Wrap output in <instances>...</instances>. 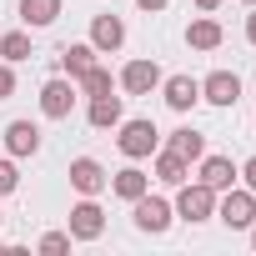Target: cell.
<instances>
[{"mask_svg":"<svg viewBox=\"0 0 256 256\" xmlns=\"http://www.w3.org/2000/svg\"><path fill=\"white\" fill-rule=\"evenodd\" d=\"M156 141H161V136H156V126H151V120H126V126H120V151L131 156V161L151 156Z\"/></svg>","mask_w":256,"mask_h":256,"instance_id":"cell-1","label":"cell"},{"mask_svg":"<svg viewBox=\"0 0 256 256\" xmlns=\"http://www.w3.org/2000/svg\"><path fill=\"white\" fill-rule=\"evenodd\" d=\"M176 211L186 216V221H206L211 211H216V191L201 181V186H181V196H176Z\"/></svg>","mask_w":256,"mask_h":256,"instance_id":"cell-2","label":"cell"},{"mask_svg":"<svg viewBox=\"0 0 256 256\" xmlns=\"http://www.w3.org/2000/svg\"><path fill=\"white\" fill-rule=\"evenodd\" d=\"M100 231H106V216H100V206H96V201H80V206L70 211V236H76V241H96Z\"/></svg>","mask_w":256,"mask_h":256,"instance_id":"cell-3","label":"cell"},{"mask_svg":"<svg viewBox=\"0 0 256 256\" xmlns=\"http://www.w3.org/2000/svg\"><path fill=\"white\" fill-rule=\"evenodd\" d=\"M120 86L131 90V96H146V90H156L161 86V70H156V60H131L120 70Z\"/></svg>","mask_w":256,"mask_h":256,"instance_id":"cell-4","label":"cell"},{"mask_svg":"<svg viewBox=\"0 0 256 256\" xmlns=\"http://www.w3.org/2000/svg\"><path fill=\"white\" fill-rule=\"evenodd\" d=\"M70 106H76V90H70L66 80H46V90H40V110H46L50 120H66Z\"/></svg>","mask_w":256,"mask_h":256,"instance_id":"cell-5","label":"cell"},{"mask_svg":"<svg viewBox=\"0 0 256 256\" xmlns=\"http://www.w3.org/2000/svg\"><path fill=\"white\" fill-rule=\"evenodd\" d=\"M221 221H226V226H251V221H256V201H251V191H231V186H226Z\"/></svg>","mask_w":256,"mask_h":256,"instance_id":"cell-6","label":"cell"},{"mask_svg":"<svg viewBox=\"0 0 256 256\" xmlns=\"http://www.w3.org/2000/svg\"><path fill=\"white\" fill-rule=\"evenodd\" d=\"M201 96H206L211 106H236V96H241V80H236L231 70H216V76H206Z\"/></svg>","mask_w":256,"mask_h":256,"instance_id":"cell-7","label":"cell"},{"mask_svg":"<svg viewBox=\"0 0 256 256\" xmlns=\"http://www.w3.org/2000/svg\"><path fill=\"white\" fill-rule=\"evenodd\" d=\"M136 226L141 231H166L171 226V206L156 196H136Z\"/></svg>","mask_w":256,"mask_h":256,"instance_id":"cell-8","label":"cell"},{"mask_svg":"<svg viewBox=\"0 0 256 256\" xmlns=\"http://www.w3.org/2000/svg\"><path fill=\"white\" fill-rule=\"evenodd\" d=\"M70 186H76V191H86V196H96V191L106 186V171H100V161H90V156L70 161Z\"/></svg>","mask_w":256,"mask_h":256,"instance_id":"cell-9","label":"cell"},{"mask_svg":"<svg viewBox=\"0 0 256 256\" xmlns=\"http://www.w3.org/2000/svg\"><path fill=\"white\" fill-rule=\"evenodd\" d=\"M196 100H201V86H196L191 76H171V80H166V106H171V110H191Z\"/></svg>","mask_w":256,"mask_h":256,"instance_id":"cell-10","label":"cell"},{"mask_svg":"<svg viewBox=\"0 0 256 256\" xmlns=\"http://www.w3.org/2000/svg\"><path fill=\"white\" fill-rule=\"evenodd\" d=\"M6 146H10V156H36L40 151V131L30 120H16L10 131H6Z\"/></svg>","mask_w":256,"mask_h":256,"instance_id":"cell-11","label":"cell"},{"mask_svg":"<svg viewBox=\"0 0 256 256\" xmlns=\"http://www.w3.org/2000/svg\"><path fill=\"white\" fill-rule=\"evenodd\" d=\"M126 40V26L116 20V16H96V26H90V46L96 50H116Z\"/></svg>","mask_w":256,"mask_h":256,"instance_id":"cell-12","label":"cell"},{"mask_svg":"<svg viewBox=\"0 0 256 256\" xmlns=\"http://www.w3.org/2000/svg\"><path fill=\"white\" fill-rule=\"evenodd\" d=\"M86 116H90V126H100V131H106V126H120V96H110V90L106 96H90V110Z\"/></svg>","mask_w":256,"mask_h":256,"instance_id":"cell-13","label":"cell"},{"mask_svg":"<svg viewBox=\"0 0 256 256\" xmlns=\"http://www.w3.org/2000/svg\"><path fill=\"white\" fill-rule=\"evenodd\" d=\"M146 171H136V166H126V171H116V181H110V191L120 196V201H136V196H146Z\"/></svg>","mask_w":256,"mask_h":256,"instance_id":"cell-14","label":"cell"},{"mask_svg":"<svg viewBox=\"0 0 256 256\" xmlns=\"http://www.w3.org/2000/svg\"><path fill=\"white\" fill-rule=\"evenodd\" d=\"M201 181H206L211 191H226V186L236 181V166H231L226 156H206V166H201Z\"/></svg>","mask_w":256,"mask_h":256,"instance_id":"cell-15","label":"cell"},{"mask_svg":"<svg viewBox=\"0 0 256 256\" xmlns=\"http://www.w3.org/2000/svg\"><path fill=\"white\" fill-rule=\"evenodd\" d=\"M60 16V0H20V20L26 26H50Z\"/></svg>","mask_w":256,"mask_h":256,"instance_id":"cell-16","label":"cell"},{"mask_svg":"<svg viewBox=\"0 0 256 256\" xmlns=\"http://www.w3.org/2000/svg\"><path fill=\"white\" fill-rule=\"evenodd\" d=\"M60 66H66V70L80 80V76L96 66V46H66V50H60Z\"/></svg>","mask_w":256,"mask_h":256,"instance_id":"cell-17","label":"cell"},{"mask_svg":"<svg viewBox=\"0 0 256 256\" xmlns=\"http://www.w3.org/2000/svg\"><path fill=\"white\" fill-rule=\"evenodd\" d=\"M186 40H191L196 50H216V46H221V26H216V20H191Z\"/></svg>","mask_w":256,"mask_h":256,"instance_id":"cell-18","label":"cell"},{"mask_svg":"<svg viewBox=\"0 0 256 256\" xmlns=\"http://www.w3.org/2000/svg\"><path fill=\"white\" fill-rule=\"evenodd\" d=\"M156 176H161L166 186H181V181H186V156H176V151H161V156H156Z\"/></svg>","mask_w":256,"mask_h":256,"instance_id":"cell-19","label":"cell"},{"mask_svg":"<svg viewBox=\"0 0 256 256\" xmlns=\"http://www.w3.org/2000/svg\"><path fill=\"white\" fill-rule=\"evenodd\" d=\"M171 151H176V156H186V161H196V156L206 151V141L191 131V126H186V131H176V136H171Z\"/></svg>","mask_w":256,"mask_h":256,"instance_id":"cell-20","label":"cell"},{"mask_svg":"<svg viewBox=\"0 0 256 256\" xmlns=\"http://www.w3.org/2000/svg\"><path fill=\"white\" fill-rule=\"evenodd\" d=\"M0 56H6V60H26L30 56V36H20V30L0 36Z\"/></svg>","mask_w":256,"mask_h":256,"instance_id":"cell-21","label":"cell"},{"mask_svg":"<svg viewBox=\"0 0 256 256\" xmlns=\"http://www.w3.org/2000/svg\"><path fill=\"white\" fill-rule=\"evenodd\" d=\"M80 86H86V96H106V90H110V70H100V66H90V70L80 76Z\"/></svg>","mask_w":256,"mask_h":256,"instance_id":"cell-22","label":"cell"},{"mask_svg":"<svg viewBox=\"0 0 256 256\" xmlns=\"http://www.w3.org/2000/svg\"><path fill=\"white\" fill-rule=\"evenodd\" d=\"M66 246H70V236H66V231H50V236H40V251H50V256H56V251H66Z\"/></svg>","mask_w":256,"mask_h":256,"instance_id":"cell-23","label":"cell"},{"mask_svg":"<svg viewBox=\"0 0 256 256\" xmlns=\"http://www.w3.org/2000/svg\"><path fill=\"white\" fill-rule=\"evenodd\" d=\"M16 181H20V176H16V166H10V161H0V196L16 191Z\"/></svg>","mask_w":256,"mask_h":256,"instance_id":"cell-24","label":"cell"},{"mask_svg":"<svg viewBox=\"0 0 256 256\" xmlns=\"http://www.w3.org/2000/svg\"><path fill=\"white\" fill-rule=\"evenodd\" d=\"M10 90H16V76H10V66H0V100H6Z\"/></svg>","mask_w":256,"mask_h":256,"instance_id":"cell-25","label":"cell"},{"mask_svg":"<svg viewBox=\"0 0 256 256\" xmlns=\"http://www.w3.org/2000/svg\"><path fill=\"white\" fill-rule=\"evenodd\" d=\"M246 186H251V191H256V156H251V161H246Z\"/></svg>","mask_w":256,"mask_h":256,"instance_id":"cell-26","label":"cell"},{"mask_svg":"<svg viewBox=\"0 0 256 256\" xmlns=\"http://www.w3.org/2000/svg\"><path fill=\"white\" fill-rule=\"evenodd\" d=\"M246 40L256 46V10H251V20H246Z\"/></svg>","mask_w":256,"mask_h":256,"instance_id":"cell-27","label":"cell"},{"mask_svg":"<svg viewBox=\"0 0 256 256\" xmlns=\"http://www.w3.org/2000/svg\"><path fill=\"white\" fill-rule=\"evenodd\" d=\"M136 6H141V10H161V6H166V0H136Z\"/></svg>","mask_w":256,"mask_h":256,"instance_id":"cell-28","label":"cell"},{"mask_svg":"<svg viewBox=\"0 0 256 256\" xmlns=\"http://www.w3.org/2000/svg\"><path fill=\"white\" fill-rule=\"evenodd\" d=\"M196 6H201V10H216V6H221V0H196Z\"/></svg>","mask_w":256,"mask_h":256,"instance_id":"cell-29","label":"cell"},{"mask_svg":"<svg viewBox=\"0 0 256 256\" xmlns=\"http://www.w3.org/2000/svg\"><path fill=\"white\" fill-rule=\"evenodd\" d=\"M246 6H256V0H246Z\"/></svg>","mask_w":256,"mask_h":256,"instance_id":"cell-30","label":"cell"},{"mask_svg":"<svg viewBox=\"0 0 256 256\" xmlns=\"http://www.w3.org/2000/svg\"><path fill=\"white\" fill-rule=\"evenodd\" d=\"M251 241H256V231H251Z\"/></svg>","mask_w":256,"mask_h":256,"instance_id":"cell-31","label":"cell"}]
</instances>
